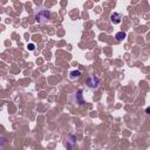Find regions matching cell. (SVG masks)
<instances>
[{
  "instance_id": "obj_1",
  "label": "cell",
  "mask_w": 150,
  "mask_h": 150,
  "mask_svg": "<svg viewBox=\"0 0 150 150\" xmlns=\"http://www.w3.org/2000/svg\"><path fill=\"white\" fill-rule=\"evenodd\" d=\"M50 19V12L46 8H40L35 12V20L39 23H45Z\"/></svg>"
},
{
  "instance_id": "obj_2",
  "label": "cell",
  "mask_w": 150,
  "mask_h": 150,
  "mask_svg": "<svg viewBox=\"0 0 150 150\" xmlns=\"http://www.w3.org/2000/svg\"><path fill=\"white\" fill-rule=\"evenodd\" d=\"M86 83H87V87L89 89H96L98 87V84H100V79L96 75H91V76H89L87 79Z\"/></svg>"
},
{
  "instance_id": "obj_3",
  "label": "cell",
  "mask_w": 150,
  "mask_h": 150,
  "mask_svg": "<svg viewBox=\"0 0 150 150\" xmlns=\"http://www.w3.org/2000/svg\"><path fill=\"white\" fill-rule=\"evenodd\" d=\"M121 19H122V16H121V14L120 13H112L111 15H110V20H111V22L112 23H120L121 22Z\"/></svg>"
},
{
  "instance_id": "obj_4",
  "label": "cell",
  "mask_w": 150,
  "mask_h": 150,
  "mask_svg": "<svg viewBox=\"0 0 150 150\" xmlns=\"http://www.w3.org/2000/svg\"><path fill=\"white\" fill-rule=\"evenodd\" d=\"M80 75H81V71H79V70H73V71H70L69 77H70L71 80H74V79H77Z\"/></svg>"
},
{
  "instance_id": "obj_5",
  "label": "cell",
  "mask_w": 150,
  "mask_h": 150,
  "mask_svg": "<svg viewBox=\"0 0 150 150\" xmlns=\"http://www.w3.org/2000/svg\"><path fill=\"white\" fill-rule=\"evenodd\" d=\"M125 36H127V34H125L124 32H120V33H117V34L115 35V38H116L118 41H122V40H124V39H125Z\"/></svg>"
},
{
  "instance_id": "obj_6",
  "label": "cell",
  "mask_w": 150,
  "mask_h": 150,
  "mask_svg": "<svg viewBox=\"0 0 150 150\" xmlns=\"http://www.w3.org/2000/svg\"><path fill=\"white\" fill-rule=\"evenodd\" d=\"M34 48H35V46H34V43H29V45H28V49H29V50H33Z\"/></svg>"
}]
</instances>
